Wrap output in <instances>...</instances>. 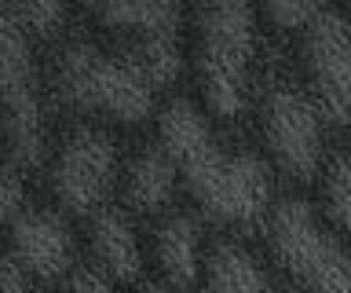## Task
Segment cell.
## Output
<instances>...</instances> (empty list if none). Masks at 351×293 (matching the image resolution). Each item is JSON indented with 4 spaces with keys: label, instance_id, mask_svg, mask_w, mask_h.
Returning <instances> with one entry per match:
<instances>
[{
    "label": "cell",
    "instance_id": "cell-1",
    "mask_svg": "<svg viewBox=\"0 0 351 293\" xmlns=\"http://www.w3.org/2000/svg\"><path fill=\"white\" fill-rule=\"evenodd\" d=\"M158 143L172 158L197 216L223 227H263L274 198L271 161L219 136L202 103L176 95L158 110Z\"/></svg>",
    "mask_w": 351,
    "mask_h": 293
},
{
    "label": "cell",
    "instance_id": "cell-2",
    "mask_svg": "<svg viewBox=\"0 0 351 293\" xmlns=\"http://www.w3.org/2000/svg\"><path fill=\"white\" fill-rule=\"evenodd\" d=\"M256 45L260 12L249 4H202L186 19V56L202 110L216 125H234L245 117L252 103Z\"/></svg>",
    "mask_w": 351,
    "mask_h": 293
},
{
    "label": "cell",
    "instance_id": "cell-3",
    "mask_svg": "<svg viewBox=\"0 0 351 293\" xmlns=\"http://www.w3.org/2000/svg\"><path fill=\"white\" fill-rule=\"evenodd\" d=\"M48 89L70 110L125 128L150 121L158 106L150 81L121 51L99 48L92 40H66L55 48Z\"/></svg>",
    "mask_w": 351,
    "mask_h": 293
},
{
    "label": "cell",
    "instance_id": "cell-4",
    "mask_svg": "<svg viewBox=\"0 0 351 293\" xmlns=\"http://www.w3.org/2000/svg\"><path fill=\"white\" fill-rule=\"evenodd\" d=\"M263 246L300 293H351V238L315 202L300 194L274 202L263 220Z\"/></svg>",
    "mask_w": 351,
    "mask_h": 293
},
{
    "label": "cell",
    "instance_id": "cell-5",
    "mask_svg": "<svg viewBox=\"0 0 351 293\" xmlns=\"http://www.w3.org/2000/svg\"><path fill=\"white\" fill-rule=\"evenodd\" d=\"M0 147L11 169H37L48 154L44 73L15 4H0Z\"/></svg>",
    "mask_w": 351,
    "mask_h": 293
},
{
    "label": "cell",
    "instance_id": "cell-6",
    "mask_svg": "<svg viewBox=\"0 0 351 293\" xmlns=\"http://www.w3.org/2000/svg\"><path fill=\"white\" fill-rule=\"evenodd\" d=\"M106 34L117 37V51L150 81L154 92L172 89L183 78L186 56V19L180 4H103L88 12Z\"/></svg>",
    "mask_w": 351,
    "mask_h": 293
},
{
    "label": "cell",
    "instance_id": "cell-7",
    "mask_svg": "<svg viewBox=\"0 0 351 293\" xmlns=\"http://www.w3.org/2000/svg\"><path fill=\"white\" fill-rule=\"evenodd\" d=\"M304 92L322 117L337 128L351 125V12L333 4H315L307 23L296 30Z\"/></svg>",
    "mask_w": 351,
    "mask_h": 293
},
{
    "label": "cell",
    "instance_id": "cell-8",
    "mask_svg": "<svg viewBox=\"0 0 351 293\" xmlns=\"http://www.w3.org/2000/svg\"><path fill=\"white\" fill-rule=\"evenodd\" d=\"M326 128L329 121L315 99L304 89L293 84H274L260 99V136L267 147L271 169L296 183L318 180L329 161L326 150Z\"/></svg>",
    "mask_w": 351,
    "mask_h": 293
},
{
    "label": "cell",
    "instance_id": "cell-9",
    "mask_svg": "<svg viewBox=\"0 0 351 293\" xmlns=\"http://www.w3.org/2000/svg\"><path fill=\"white\" fill-rule=\"evenodd\" d=\"M121 150L117 139L99 125H77L62 136L48 161V187L55 202L73 216H92L95 209L110 205V194L121 180Z\"/></svg>",
    "mask_w": 351,
    "mask_h": 293
},
{
    "label": "cell",
    "instance_id": "cell-10",
    "mask_svg": "<svg viewBox=\"0 0 351 293\" xmlns=\"http://www.w3.org/2000/svg\"><path fill=\"white\" fill-rule=\"evenodd\" d=\"M8 257L33 282H59L77 268V242L59 209L26 205L8 224Z\"/></svg>",
    "mask_w": 351,
    "mask_h": 293
},
{
    "label": "cell",
    "instance_id": "cell-11",
    "mask_svg": "<svg viewBox=\"0 0 351 293\" xmlns=\"http://www.w3.org/2000/svg\"><path fill=\"white\" fill-rule=\"evenodd\" d=\"M150 260L169 290L176 293L202 290L205 260H208L202 216L186 213V209H172V213L158 216L154 235H150Z\"/></svg>",
    "mask_w": 351,
    "mask_h": 293
},
{
    "label": "cell",
    "instance_id": "cell-12",
    "mask_svg": "<svg viewBox=\"0 0 351 293\" xmlns=\"http://www.w3.org/2000/svg\"><path fill=\"white\" fill-rule=\"evenodd\" d=\"M84 235H88V253L92 264L103 268L114 282L132 286L143 279L147 271V249L139 242V227L132 220V213L125 205H103L84 220Z\"/></svg>",
    "mask_w": 351,
    "mask_h": 293
},
{
    "label": "cell",
    "instance_id": "cell-13",
    "mask_svg": "<svg viewBox=\"0 0 351 293\" xmlns=\"http://www.w3.org/2000/svg\"><path fill=\"white\" fill-rule=\"evenodd\" d=\"M180 172H176L172 158L165 154V147L139 143L125 158L121 169V194H125V209L139 216H165L176 209V194H180Z\"/></svg>",
    "mask_w": 351,
    "mask_h": 293
},
{
    "label": "cell",
    "instance_id": "cell-14",
    "mask_svg": "<svg viewBox=\"0 0 351 293\" xmlns=\"http://www.w3.org/2000/svg\"><path fill=\"white\" fill-rule=\"evenodd\" d=\"M202 293H293L285 290L271 268L238 238H216L208 246Z\"/></svg>",
    "mask_w": 351,
    "mask_h": 293
},
{
    "label": "cell",
    "instance_id": "cell-15",
    "mask_svg": "<svg viewBox=\"0 0 351 293\" xmlns=\"http://www.w3.org/2000/svg\"><path fill=\"white\" fill-rule=\"evenodd\" d=\"M318 209L337 231L351 238V147L329 154L318 176Z\"/></svg>",
    "mask_w": 351,
    "mask_h": 293
},
{
    "label": "cell",
    "instance_id": "cell-16",
    "mask_svg": "<svg viewBox=\"0 0 351 293\" xmlns=\"http://www.w3.org/2000/svg\"><path fill=\"white\" fill-rule=\"evenodd\" d=\"M15 15H19V23L29 30V37L62 34L66 19H70V12H66L62 4H15Z\"/></svg>",
    "mask_w": 351,
    "mask_h": 293
},
{
    "label": "cell",
    "instance_id": "cell-17",
    "mask_svg": "<svg viewBox=\"0 0 351 293\" xmlns=\"http://www.w3.org/2000/svg\"><path fill=\"white\" fill-rule=\"evenodd\" d=\"M62 282H66V293H117V286H121V282H114L95 264H77Z\"/></svg>",
    "mask_w": 351,
    "mask_h": 293
},
{
    "label": "cell",
    "instance_id": "cell-18",
    "mask_svg": "<svg viewBox=\"0 0 351 293\" xmlns=\"http://www.w3.org/2000/svg\"><path fill=\"white\" fill-rule=\"evenodd\" d=\"M26 209V191L11 165H0V224H11Z\"/></svg>",
    "mask_w": 351,
    "mask_h": 293
},
{
    "label": "cell",
    "instance_id": "cell-19",
    "mask_svg": "<svg viewBox=\"0 0 351 293\" xmlns=\"http://www.w3.org/2000/svg\"><path fill=\"white\" fill-rule=\"evenodd\" d=\"M0 293H33V279L8 253H0Z\"/></svg>",
    "mask_w": 351,
    "mask_h": 293
},
{
    "label": "cell",
    "instance_id": "cell-20",
    "mask_svg": "<svg viewBox=\"0 0 351 293\" xmlns=\"http://www.w3.org/2000/svg\"><path fill=\"white\" fill-rule=\"evenodd\" d=\"M139 293H176V290H169L165 282H147V286H143Z\"/></svg>",
    "mask_w": 351,
    "mask_h": 293
}]
</instances>
